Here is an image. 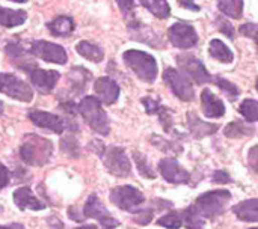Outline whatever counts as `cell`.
Here are the masks:
<instances>
[{
	"label": "cell",
	"instance_id": "cell-42",
	"mask_svg": "<svg viewBox=\"0 0 258 229\" xmlns=\"http://www.w3.org/2000/svg\"><path fill=\"white\" fill-rule=\"evenodd\" d=\"M212 180L216 184H228V183H231V177H230V174L227 171H216L213 174Z\"/></svg>",
	"mask_w": 258,
	"mask_h": 229
},
{
	"label": "cell",
	"instance_id": "cell-10",
	"mask_svg": "<svg viewBox=\"0 0 258 229\" xmlns=\"http://www.w3.org/2000/svg\"><path fill=\"white\" fill-rule=\"evenodd\" d=\"M29 53L42 59L44 62H50V63H56V65H63L68 60L67 51L62 45L48 42L44 39L33 41L29 47Z\"/></svg>",
	"mask_w": 258,
	"mask_h": 229
},
{
	"label": "cell",
	"instance_id": "cell-27",
	"mask_svg": "<svg viewBox=\"0 0 258 229\" xmlns=\"http://www.w3.org/2000/svg\"><path fill=\"white\" fill-rule=\"evenodd\" d=\"M91 77H92L91 72L86 71V69H83V68H80V66L73 68V69L70 71V74H68V80H70V83H71V88L77 89V92L86 89L88 82L91 80Z\"/></svg>",
	"mask_w": 258,
	"mask_h": 229
},
{
	"label": "cell",
	"instance_id": "cell-29",
	"mask_svg": "<svg viewBox=\"0 0 258 229\" xmlns=\"http://www.w3.org/2000/svg\"><path fill=\"white\" fill-rule=\"evenodd\" d=\"M183 213V225H186L187 229H204L206 223L204 219L201 217V214L197 211V208L194 205L187 207Z\"/></svg>",
	"mask_w": 258,
	"mask_h": 229
},
{
	"label": "cell",
	"instance_id": "cell-1",
	"mask_svg": "<svg viewBox=\"0 0 258 229\" xmlns=\"http://www.w3.org/2000/svg\"><path fill=\"white\" fill-rule=\"evenodd\" d=\"M53 154V143L38 134H27L20 146V157L30 166H44Z\"/></svg>",
	"mask_w": 258,
	"mask_h": 229
},
{
	"label": "cell",
	"instance_id": "cell-23",
	"mask_svg": "<svg viewBox=\"0 0 258 229\" xmlns=\"http://www.w3.org/2000/svg\"><path fill=\"white\" fill-rule=\"evenodd\" d=\"M237 219L243 222H258V198H252L237 204L233 208Z\"/></svg>",
	"mask_w": 258,
	"mask_h": 229
},
{
	"label": "cell",
	"instance_id": "cell-3",
	"mask_svg": "<svg viewBox=\"0 0 258 229\" xmlns=\"http://www.w3.org/2000/svg\"><path fill=\"white\" fill-rule=\"evenodd\" d=\"M122 60L142 82L153 83L157 79V60L151 54L141 50H127L122 54Z\"/></svg>",
	"mask_w": 258,
	"mask_h": 229
},
{
	"label": "cell",
	"instance_id": "cell-16",
	"mask_svg": "<svg viewBox=\"0 0 258 229\" xmlns=\"http://www.w3.org/2000/svg\"><path fill=\"white\" fill-rule=\"evenodd\" d=\"M94 91L97 94V100L101 104L112 106L119 98V86L110 77H100L94 83Z\"/></svg>",
	"mask_w": 258,
	"mask_h": 229
},
{
	"label": "cell",
	"instance_id": "cell-31",
	"mask_svg": "<svg viewBox=\"0 0 258 229\" xmlns=\"http://www.w3.org/2000/svg\"><path fill=\"white\" fill-rule=\"evenodd\" d=\"M239 112L240 115H243V118L248 122H257L258 121V101L252 98H246L242 101V104L239 106Z\"/></svg>",
	"mask_w": 258,
	"mask_h": 229
},
{
	"label": "cell",
	"instance_id": "cell-49",
	"mask_svg": "<svg viewBox=\"0 0 258 229\" xmlns=\"http://www.w3.org/2000/svg\"><path fill=\"white\" fill-rule=\"evenodd\" d=\"M249 229H258V228H249Z\"/></svg>",
	"mask_w": 258,
	"mask_h": 229
},
{
	"label": "cell",
	"instance_id": "cell-40",
	"mask_svg": "<svg viewBox=\"0 0 258 229\" xmlns=\"http://www.w3.org/2000/svg\"><path fill=\"white\" fill-rule=\"evenodd\" d=\"M11 178H12L11 171L3 163H0V190H3L11 183Z\"/></svg>",
	"mask_w": 258,
	"mask_h": 229
},
{
	"label": "cell",
	"instance_id": "cell-22",
	"mask_svg": "<svg viewBox=\"0 0 258 229\" xmlns=\"http://www.w3.org/2000/svg\"><path fill=\"white\" fill-rule=\"evenodd\" d=\"M27 20V12L24 9H11V8H0V26L12 29L17 26L24 24Z\"/></svg>",
	"mask_w": 258,
	"mask_h": 229
},
{
	"label": "cell",
	"instance_id": "cell-15",
	"mask_svg": "<svg viewBox=\"0 0 258 229\" xmlns=\"http://www.w3.org/2000/svg\"><path fill=\"white\" fill-rule=\"evenodd\" d=\"M160 175L171 184H187L190 180L189 172L175 159H162L159 162Z\"/></svg>",
	"mask_w": 258,
	"mask_h": 229
},
{
	"label": "cell",
	"instance_id": "cell-24",
	"mask_svg": "<svg viewBox=\"0 0 258 229\" xmlns=\"http://www.w3.org/2000/svg\"><path fill=\"white\" fill-rule=\"evenodd\" d=\"M76 51H77L82 57H85V59H88V60H91V62H95V63H98V62H101V60L104 59V51H103V48L98 47L97 44L91 42V41H80V42L76 45Z\"/></svg>",
	"mask_w": 258,
	"mask_h": 229
},
{
	"label": "cell",
	"instance_id": "cell-20",
	"mask_svg": "<svg viewBox=\"0 0 258 229\" xmlns=\"http://www.w3.org/2000/svg\"><path fill=\"white\" fill-rule=\"evenodd\" d=\"M186 119H187V125H189L190 133H192L197 139H203V137H206V136H212V134H215V133L219 130V125H216V124H209V122L200 119L194 112H189L187 116H186Z\"/></svg>",
	"mask_w": 258,
	"mask_h": 229
},
{
	"label": "cell",
	"instance_id": "cell-28",
	"mask_svg": "<svg viewBox=\"0 0 258 229\" xmlns=\"http://www.w3.org/2000/svg\"><path fill=\"white\" fill-rule=\"evenodd\" d=\"M141 5L144 8H147L154 17L165 20L171 15V8L168 5V2H162V0H142Z\"/></svg>",
	"mask_w": 258,
	"mask_h": 229
},
{
	"label": "cell",
	"instance_id": "cell-26",
	"mask_svg": "<svg viewBox=\"0 0 258 229\" xmlns=\"http://www.w3.org/2000/svg\"><path fill=\"white\" fill-rule=\"evenodd\" d=\"M255 133L254 127L248 125L246 122H242V121H233L230 122L225 130H224V134L230 139H242V137H251L252 134Z\"/></svg>",
	"mask_w": 258,
	"mask_h": 229
},
{
	"label": "cell",
	"instance_id": "cell-50",
	"mask_svg": "<svg viewBox=\"0 0 258 229\" xmlns=\"http://www.w3.org/2000/svg\"><path fill=\"white\" fill-rule=\"evenodd\" d=\"M0 211H2V207H0Z\"/></svg>",
	"mask_w": 258,
	"mask_h": 229
},
{
	"label": "cell",
	"instance_id": "cell-6",
	"mask_svg": "<svg viewBox=\"0 0 258 229\" xmlns=\"http://www.w3.org/2000/svg\"><path fill=\"white\" fill-rule=\"evenodd\" d=\"M29 119L39 128L48 130L56 134H62L63 131H77V124L71 118H63L54 113H48L44 110H30L27 113Z\"/></svg>",
	"mask_w": 258,
	"mask_h": 229
},
{
	"label": "cell",
	"instance_id": "cell-34",
	"mask_svg": "<svg viewBox=\"0 0 258 229\" xmlns=\"http://www.w3.org/2000/svg\"><path fill=\"white\" fill-rule=\"evenodd\" d=\"M60 149L63 151V154H67L68 157H73V159H77L80 156V146H79V140L70 134V136H65L62 140H60Z\"/></svg>",
	"mask_w": 258,
	"mask_h": 229
},
{
	"label": "cell",
	"instance_id": "cell-7",
	"mask_svg": "<svg viewBox=\"0 0 258 229\" xmlns=\"http://www.w3.org/2000/svg\"><path fill=\"white\" fill-rule=\"evenodd\" d=\"M109 198L113 205L128 213H141V207L145 204L144 193L133 186H118L110 192Z\"/></svg>",
	"mask_w": 258,
	"mask_h": 229
},
{
	"label": "cell",
	"instance_id": "cell-19",
	"mask_svg": "<svg viewBox=\"0 0 258 229\" xmlns=\"http://www.w3.org/2000/svg\"><path fill=\"white\" fill-rule=\"evenodd\" d=\"M14 202L15 205L24 211V210H32V211H39L45 208V204H42L32 192L30 187H20L14 192Z\"/></svg>",
	"mask_w": 258,
	"mask_h": 229
},
{
	"label": "cell",
	"instance_id": "cell-25",
	"mask_svg": "<svg viewBox=\"0 0 258 229\" xmlns=\"http://www.w3.org/2000/svg\"><path fill=\"white\" fill-rule=\"evenodd\" d=\"M209 53L212 57H215L216 60L222 62V63H231L234 60V54L230 50V47L227 44H224L221 39H212L210 45H209Z\"/></svg>",
	"mask_w": 258,
	"mask_h": 229
},
{
	"label": "cell",
	"instance_id": "cell-30",
	"mask_svg": "<svg viewBox=\"0 0 258 229\" xmlns=\"http://www.w3.org/2000/svg\"><path fill=\"white\" fill-rule=\"evenodd\" d=\"M218 8L221 12H224L225 15L231 17V18H240L243 14V2L242 0H225V2H219Z\"/></svg>",
	"mask_w": 258,
	"mask_h": 229
},
{
	"label": "cell",
	"instance_id": "cell-37",
	"mask_svg": "<svg viewBox=\"0 0 258 229\" xmlns=\"http://www.w3.org/2000/svg\"><path fill=\"white\" fill-rule=\"evenodd\" d=\"M141 101H142V104H144V107H145V110H147L148 115H156V113H159V110H160V107H162L160 101L156 100V98H153V97H145V98H142Z\"/></svg>",
	"mask_w": 258,
	"mask_h": 229
},
{
	"label": "cell",
	"instance_id": "cell-8",
	"mask_svg": "<svg viewBox=\"0 0 258 229\" xmlns=\"http://www.w3.org/2000/svg\"><path fill=\"white\" fill-rule=\"evenodd\" d=\"M0 92L21 103H30L33 100L32 88L14 74H0Z\"/></svg>",
	"mask_w": 258,
	"mask_h": 229
},
{
	"label": "cell",
	"instance_id": "cell-39",
	"mask_svg": "<svg viewBox=\"0 0 258 229\" xmlns=\"http://www.w3.org/2000/svg\"><path fill=\"white\" fill-rule=\"evenodd\" d=\"M216 26H218L219 32H222V33H224V35H227L228 38H233V36H234V27L231 26V23H230L227 18L218 17V20H216Z\"/></svg>",
	"mask_w": 258,
	"mask_h": 229
},
{
	"label": "cell",
	"instance_id": "cell-47",
	"mask_svg": "<svg viewBox=\"0 0 258 229\" xmlns=\"http://www.w3.org/2000/svg\"><path fill=\"white\" fill-rule=\"evenodd\" d=\"M2 113H3V103L0 101V115H2Z\"/></svg>",
	"mask_w": 258,
	"mask_h": 229
},
{
	"label": "cell",
	"instance_id": "cell-12",
	"mask_svg": "<svg viewBox=\"0 0 258 229\" xmlns=\"http://www.w3.org/2000/svg\"><path fill=\"white\" fill-rule=\"evenodd\" d=\"M177 62H178V66L181 68V71H184V75L187 79H192L197 85H206L213 80L210 72L204 66V63L200 59H197L195 56L180 54V56H177Z\"/></svg>",
	"mask_w": 258,
	"mask_h": 229
},
{
	"label": "cell",
	"instance_id": "cell-21",
	"mask_svg": "<svg viewBox=\"0 0 258 229\" xmlns=\"http://www.w3.org/2000/svg\"><path fill=\"white\" fill-rule=\"evenodd\" d=\"M74 27H76L74 20L68 15H59L53 21L47 23V29L56 38H63L71 35L74 32Z\"/></svg>",
	"mask_w": 258,
	"mask_h": 229
},
{
	"label": "cell",
	"instance_id": "cell-5",
	"mask_svg": "<svg viewBox=\"0 0 258 229\" xmlns=\"http://www.w3.org/2000/svg\"><path fill=\"white\" fill-rule=\"evenodd\" d=\"M97 154L101 157L104 168L118 178H127L132 174V163L125 154V149L121 146H100Z\"/></svg>",
	"mask_w": 258,
	"mask_h": 229
},
{
	"label": "cell",
	"instance_id": "cell-38",
	"mask_svg": "<svg viewBox=\"0 0 258 229\" xmlns=\"http://www.w3.org/2000/svg\"><path fill=\"white\" fill-rule=\"evenodd\" d=\"M157 115H159V118H160L162 125L165 127V131L171 133V131H172V115H171V110L162 106Z\"/></svg>",
	"mask_w": 258,
	"mask_h": 229
},
{
	"label": "cell",
	"instance_id": "cell-36",
	"mask_svg": "<svg viewBox=\"0 0 258 229\" xmlns=\"http://www.w3.org/2000/svg\"><path fill=\"white\" fill-rule=\"evenodd\" d=\"M239 32H240V35H243V36L252 38L258 47V24H254V23L242 24V26L239 27Z\"/></svg>",
	"mask_w": 258,
	"mask_h": 229
},
{
	"label": "cell",
	"instance_id": "cell-45",
	"mask_svg": "<svg viewBox=\"0 0 258 229\" xmlns=\"http://www.w3.org/2000/svg\"><path fill=\"white\" fill-rule=\"evenodd\" d=\"M0 229H24V226L21 223H9V225L0 226Z\"/></svg>",
	"mask_w": 258,
	"mask_h": 229
},
{
	"label": "cell",
	"instance_id": "cell-32",
	"mask_svg": "<svg viewBox=\"0 0 258 229\" xmlns=\"http://www.w3.org/2000/svg\"><path fill=\"white\" fill-rule=\"evenodd\" d=\"M157 225L168 229H180L183 226V213L181 211H171V213L162 216L157 220Z\"/></svg>",
	"mask_w": 258,
	"mask_h": 229
},
{
	"label": "cell",
	"instance_id": "cell-46",
	"mask_svg": "<svg viewBox=\"0 0 258 229\" xmlns=\"http://www.w3.org/2000/svg\"><path fill=\"white\" fill-rule=\"evenodd\" d=\"M77 229H100L97 228V226H94V225H83V226H80V228Z\"/></svg>",
	"mask_w": 258,
	"mask_h": 229
},
{
	"label": "cell",
	"instance_id": "cell-33",
	"mask_svg": "<svg viewBox=\"0 0 258 229\" xmlns=\"http://www.w3.org/2000/svg\"><path fill=\"white\" fill-rule=\"evenodd\" d=\"M133 159H135V163H136V168H138L139 174L144 178H148V180H154L156 178V174H154L153 168L150 166V163H148V160H147V157L144 154L135 151L133 152Z\"/></svg>",
	"mask_w": 258,
	"mask_h": 229
},
{
	"label": "cell",
	"instance_id": "cell-4",
	"mask_svg": "<svg viewBox=\"0 0 258 229\" xmlns=\"http://www.w3.org/2000/svg\"><path fill=\"white\" fill-rule=\"evenodd\" d=\"M230 199L231 193L227 189H216L198 196L194 207L203 219H216L225 211Z\"/></svg>",
	"mask_w": 258,
	"mask_h": 229
},
{
	"label": "cell",
	"instance_id": "cell-17",
	"mask_svg": "<svg viewBox=\"0 0 258 229\" xmlns=\"http://www.w3.org/2000/svg\"><path fill=\"white\" fill-rule=\"evenodd\" d=\"M5 51H6V54L15 62V65H17L20 69L26 71V72H29V71H32L33 68L38 66V65L33 62V59L27 54V50H26V48L23 47V44H20V42L11 41V42L5 47Z\"/></svg>",
	"mask_w": 258,
	"mask_h": 229
},
{
	"label": "cell",
	"instance_id": "cell-2",
	"mask_svg": "<svg viewBox=\"0 0 258 229\" xmlns=\"http://www.w3.org/2000/svg\"><path fill=\"white\" fill-rule=\"evenodd\" d=\"M77 113L82 115L85 122L98 134L107 136L110 133V122L101 103L95 97H85L77 104Z\"/></svg>",
	"mask_w": 258,
	"mask_h": 229
},
{
	"label": "cell",
	"instance_id": "cell-48",
	"mask_svg": "<svg viewBox=\"0 0 258 229\" xmlns=\"http://www.w3.org/2000/svg\"><path fill=\"white\" fill-rule=\"evenodd\" d=\"M255 86H257V91H258V77H257V82H255Z\"/></svg>",
	"mask_w": 258,
	"mask_h": 229
},
{
	"label": "cell",
	"instance_id": "cell-41",
	"mask_svg": "<svg viewBox=\"0 0 258 229\" xmlns=\"http://www.w3.org/2000/svg\"><path fill=\"white\" fill-rule=\"evenodd\" d=\"M248 163L251 166V169L258 174V145H254L249 152H248Z\"/></svg>",
	"mask_w": 258,
	"mask_h": 229
},
{
	"label": "cell",
	"instance_id": "cell-44",
	"mask_svg": "<svg viewBox=\"0 0 258 229\" xmlns=\"http://www.w3.org/2000/svg\"><path fill=\"white\" fill-rule=\"evenodd\" d=\"M180 5H183L184 8H189V9H194V11H200V6L192 3V2H180Z\"/></svg>",
	"mask_w": 258,
	"mask_h": 229
},
{
	"label": "cell",
	"instance_id": "cell-11",
	"mask_svg": "<svg viewBox=\"0 0 258 229\" xmlns=\"http://www.w3.org/2000/svg\"><path fill=\"white\" fill-rule=\"evenodd\" d=\"M163 80L171 88L174 95H177L183 101H192L195 98V91L192 86V82L178 69L175 68H166L163 72Z\"/></svg>",
	"mask_w": 258,
	"mask_h": 229
},
{
	"label": "cell",
	"instance_id": "cell-13",
	"mask_svg": "<svg viewBox=\"0 0 258 229\" xmlns=\"http://www.w3.org/2000/svg\"><path fill=\"white\" fill-rule=\"evenodd\" d=\"M168 38L171 44L181 50H189L198 44V33L194 26L187 23H175L168 30Z\"/></svg>",
	"mask_w": 258,
	"mask_h": 229
},
{
	"label": "cell",
	"instance_id": "cell-14",
	"mask_svg": "<svg viewBox=\"0 0 258 229\" xmlns=\"http://www.w3.org/2000/svg\"><path fill=\"white\" fill-rule=\"evenodd\" d=\"M29 74V79L32 82V85L35 86V89L39 92V94H50L59 79H60V74L54 69H41V68H33L32 71L27 72Z\"/></svg>",
	"mask_w": 258,
	"mask_h": 229
},
{
	"label": "cell",
	"instance_id": "cell-9",
	"mask_svg": "<svg viewBox=\"0 0 258 229\" xmlns=\"http://www.w3.org/2000/svg\"><path fill=\"white\" fill-rule=\"evenodd\" d=\"M82 213H83V217L97 220L103 226V229H113L119 226V222L109 213V210L104 207V204L95 193L89 195Z\"/></svg>",
	"mask_w": 258,
	"mask_h": 229
},
{
	"label": "cell",
	"instance_id": "cell-35",
	"mask_svg": "<svg viewBox=\"0 0 258 229\" xmlns=\"http://www.w3.org/2000/svg\"><path fill=\"white\" fill-rule=\"evenodd\" d=\"M213 80H215V83L227 94V97H228L231 101H234V100L240 95V89H239L233 82H230V80H227V79H224V77H221V75L215 77Z\"/></svg>",
	"mask_w": 258,
	"mask_h": 229
},
{
	"label": "cell",
	"instance_id": "cell-43",
	"mask_svg": "<svg viewBox=\"0 0 258 229\" xmlns=\"http://www.w3.org/2000/svg\"><path fill=\"white\" fill-rule=\"evenodd\" d=\"M141 216L138 217V223L139 225H148L150 223V220L153 219V210H142L141 213H139Z\"/></svg>",
	"mask_w": 258,
	"mask_h": 229
},
{
	"label": "cell",
	"instance_id": "cell-18",
	"mask_svg": "<svg viewBox=\"0 0 258 229\" xmlns=\"http://www.w3.org/2000/svg\"><path fill=\"white\" fill-rule=\"evenodd\" d=\"M201 107L203 113L207 118H221L225 115L224 101L219 97H216L210 89H204L201 92Z\"/></svg>",
	"mask_w": 258,
	"mask_h": 229
}]
</instances>
